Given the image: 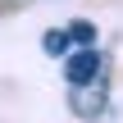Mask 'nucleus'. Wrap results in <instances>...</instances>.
Listing matches in <instances>:
<instances>
[{"label":"nucleus","instance_id":"nucleus-4","mask_svg":"<svg viewBox=\"0 0 123 123\" xmlns=\"http://www.w3.org/2000/svg\"><path fill=\"white\" fill-rule=\"evenodd\" d=\"M68 37H73L78 46H91V37H96V27H91V23H73V27H68Z\"/></svg>","mask_w":123,"mask_h":123},{"label":"nucleus","instance_id":"nucleus-3","mask_svg":"<svg viewBox=\"0 0 123 123\" xmlns=\"http://www.w3.org/2000/svg\"><path fill=\"white\" fill-rule=\"evenodd\" d=\"M68 46H73L68 27H55V32H46V37H41V50H46V55H68Z\"/></svg>","mask_w":123,"mask_h":123},{"label":"nucleus","instance_id":"nucleus-1","mask_svg":"<svg viewBox=\"0 0 123 123\" xmlns=\"http://www.w3.org/2000/svg\"><path fill=\"white\" fill-rule=\"evenodd\" d=\"M100 55L91 50V46H82L78 55H68V64H64V78H68V87H87V82H96L100 78Z\"/></svg>","mask_w":123,"mask_h":123},{"label":"nucleus","instance_id":"nucleus-2","mask_svg":"<svg viewBox=\"0 0 123 123\" xmlns=\"http://www.w3.org/2000/svg\"><path fill=\"white\" fill-rule=\"evenodd\" d=\"M100 100H105V96H100V78H96V82H87V87H73V91H68V105H73L82 119H96Z\"/></svg>","mask_w":123,"mask_h":123}]
</instances>
